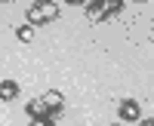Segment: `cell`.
<instances>
[{
  "instance_id": "13",
  "label": "cell",
  "mask_w": 154,
  "mask_h": 126,
  "mask_svg": "<svg viewBox=\"0 0 154 126\" xmlns=\"http://www.w3.org/2000/svg\"><path fill=\"white\" fill-rule=\"evenodd\" d=\"M133 3H139V0H133Z\"/></svg>"
},
{
  "instance_id": "4",
  "label": "cell",
  "mask_w": 154,
  "mask_h": 126,
  "mask_svg": "<svg viewBox=\"0 0 154 126\" xmlns=\"http://www.w3.org/2000/svg\"><path fill=\"white\" fill-rule=\"evenodd\" d=\"M40 98H43V105H46V114H49V117H56L59 111L65 108V98H62V92H56V89H53V92H46V95H40Z\"/></svg>"
},
{
  "instance_id": "1",
  "label": "cell",
  "mask_w": 154,
  "mask_h": 126,
  "mask_svg": "<svg viewBox=\"0 0 154 126\" xmlns=\"http://www.w3.org/2000/svg\"><path fill=\"white\" fill-rule=\"evenodd\" d=\"M120 9H123V0H89L86 16H89V22H105L111 16H117Z\"/></svg>"
},
{
  "instance_id": "7",
  "label": "cell",
  "mask_w": 154,
  "mask_h": 126,
  "mask_svg": "<svg viewBox=\"0 0 154 126\" xmlns=\"http://www.w3.org/2000/svg\"><path fill=\"white\" fill-rule=\"evenodd\" d=\"M16 37L22 43H31L34 40V28H31V25H22V28H16Z\"/></svg>"
},
{
  "instance_id": "3",
  "label": "cell",
  "mask_w": 154,
  "mask_h": 126,
  "mask_svg": "<svg viewBox=\"0 0 154 126\" xmlns=\"http://www.w3.org/2000/svg\"><path fill=\"white\" fill-rule=\"evenodd\" d=\"M117 114H120V123H139L142 120V105H139L136 98H123Z\"/></svg>"
},
{
  "instance_id": "10",
  "label": "cell",
  "mask_w": 154,
  "mask_h": 126,
  "mask_svg": "<svg viewBox=\"0 0 154 126\" xmlns=\"http://www.w3.org/2000/svg\"><path fill=\"white\" fill-rule=\"evenodd\" d=\"M139 126H154V117H148V120H139Z\"/></svg>"
},
{
  "instance_id": "11",
  "label": "cell",
  "mask_w": 154,
  "mask_h": 126,
  "mask_svg": "<svg viewBox=\"0 0 154 126\" xmlns=\"http://www.w3.org/2000/svg\"><path fill=\"white\" fill-rule=\"evenodd\" d=\"M111 126H123V123H111Z\"/></svg>"
},
{
  "instance_id": "2",
  "label": "cell",
  "mask_w": 154,
  "mask_h": 126,
  "mask_svg": "<svg viewBox=\"0 0 154 126\" xmlns=\"http://www.w3.org/2000/svg\"><path fill=\"white\" fill-rule=\"evenodd\" d=\"M56 19H59V3H53V0H34L28 9V25H43Z\"/></svg>"
},
{
  "instance_id": "9",
  "label": "cell",
  "mask_w": 154,
  "mask_h": 126,
  "mask_svg": "<svg viewBox=\"0 0 154 126\" xmlns=\"http://www.w3.org/2000/svg\"><path fill=\"white\" fill-rule=\"evenodd\" d=\"M65 3H71V6H86L89 0H65Z\"/></svg>"
},
{
  "instance_id": "8",
  "label": "cell",
  "mask_w": 154,
  "mask_h": 126,
  "mask_svg": "<svg viewBox=\"0 0 154 126\" xmlns=\"http://www.w3.org/2000/svg\"><path fill=\"white\" fill-rule=\"evenodd\" d=\"M31 126H53V117H37L31 120Z\"/></svg>"
},
{
  "instance_id": "6",
  "label": "cell",
  "mask_w": 154,
  "mask_h": 126,
  "mask_svg": "<svg viewBox=\"0 0 154 126\" xmlns=\"http://www.w3.org/2000/svg\"><path fill=\"white\" fill-rule=\"evenodd\" d=\"M25 111H28V117H31V120H37V117H49V114H46L43 98H34V102H28V108H25Z\"/></svg>"
},
{
  "instance_id": "12",
  "label": "cell",
  "mask_w": 154,
  "mask_h": 126,
  "mask_svg": "<svg viewBox=\"0 0 154 126\" xmlns=\"http://www.w3.org/2000/svg\"><path fill=\"white\" fill-rule=\"evenodd\" d=\"M0 3H6V0H0Z\"/></svg>"
},
{
  "instance_id": "5",
  "label": "cell",
  "mask_w": 154,
  "mask_h": 126,
  "mask_svg": "<svg viewBox=\"0 0 154 126\" xmlns=\"http://www.w3.org/2000/svg\"><path fill=\"white\" fill-rule=\"evenodd\" d=\"M19 98V83L16 80H0V102H16Z\"/></svg>"
}]
</instances>
